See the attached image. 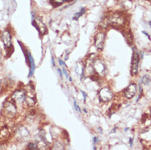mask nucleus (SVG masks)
Segmentation results:
<instances>
[{
    "mask_svg": "<svg viewBox=\"0 0 151 150\" xmlns=\"http://www.w3.org/2000/svg\"><path fill=\"white\" fill-rule=\"evenodd\" d=\"M104 40H105V35L103 32L98 33L95 37V45L99 50H102L104 48Z\"/></svg>",
    "mask_w": 151,
    "mask_h": 150,
    "instance_id": "obj_7",
    "label": "nucleus"
},
{
    "mask_svg": "<svg viewBox=\"0 0 151 150\" xmlns=\"http://www.w3.org/2000/svg\"><path fill=\"white\" fill-rule=\"evenodd\" d=\"M12 99L15 101L16 103L21 104L26 99V91L24 90H17L13 94H12Z\"/></svg>",
    "mask_w": 151,
    "mask_h": 150,
    "instance_id": "obj_8",
    "label": "nucleus"
},
{
    "mask_svg": "<svg viewBox=\"0 0 151 150\" xmlns=\"http://www.w3.org/2000/svg\"><path fill=\"white\" fill-rule=\"evenodd\" d=\"M74 106H75V108H76V111H78V112H81V109H80V108H79V107H78V105H77V103H76V101H74Z\"/></svg>",
    "mask_w": 151,
    "mask_h": 150,
    "instance_id": "obj_21",
    "label": "nucleus"
},
{
    "mask_svg": "<svg viewBox=\"0 0 151 150\" xmlns=\"http://www.w3.org/2000/svg\"><path fill=\"white\" fill-rule=\"evenodd\" d=\"M50 1L55 6H58V5H61L64 2V0H50Z\"/></svg>",
    "mask_w": 151,
    "mask_h": 150,
    "instance_id": "obj_18",
    "label": "nucleus"
},
{
    "mask_svg": "<svg viewBox=\"0 0 151 150\" xmlns=\"http://www.w3.org/2000/svg\"><path fill=\"white\" fill-rule=\"evenodd\" d=\"M64 1H70V0H64Z\"/></svg>",
    "mask_w": 151,
    "mask_h": 150,
    "instance_id": "obj_30",
    "label": "nucleus"
},
{
    "mask_svg": "<svg viewBox=\"0 0 151 150\" xmlns=\"http://www.w3.org/2000/svg\"><path fill=\"white\" fill-rule=\"evenodd\" d=\"M10 137V131L7 127H4L0 131V140L5 141L8 140Z\"/></svg>",
    "mask_w": 151,
    "mask_h": 150,
    "instance_id": "obj_14",
    "label": "nucleus"
},
{
    "mask_svg": "<svg viewBox=\"0 0 151 150\" xmlns=\"http://www.w3.org/2000/svg\"><path fill=\"white\" fill-rule=\"evenodd\" d=\"M85 12H86V8H81V11H80V12H78V13L75 14V16H74V17H73V20H77V19L79 18V17H81V16L82 15V14L84 13Z\"/></svg>",
    "mask_w": 151,
    "mask_h": 150,
    "instance_id": "obj_16",
    "label": "nucleus"
},
{
    "mask_svg": "<svg viewBox=\"0 0 151 150\" xmlns=\"http://www.w3.org/2000/svg\"><path fill=\"white\" fill-rule=\"evenodd\" d=\"M28 149H38V146L35 143H29L28 144Z\"/></svg>",
    "mask_w": 151,
    "mask_h": 150,
    "instance_id": "obj_19",
    "label": "nucleus"
},
{
    "mask_svg": "<svg viewBox=\"0 0 151 150\" xmlns=\"http://www.w3.org/2000/svg\"><path fill=\"white\" fill-rule=\"evenodd\" d=\"M63 72L64 73V75L66 76V77H67V78H69V76H68V74H67V71H66V70H65V68H63Z\"/></svg>",
    "mask_w": 151,
    "mask_h": 150,
    "instance_id": "obj_22",
    "label": "nucleus"
},
{
    "mask_svg": "<svg viewBox=\"0 0 151 150\" xmlns=\"http://www.w3.org/2000/svg\"><path fill=\"white\" fill-rule=\"evenodd\" d=\"M57 70H58V72L59 73V76H60V77H63V74H62V71H61V70H60L59 68H58V69H57Z\"/></svg>",
    "mask_w": 151,
    "mask_h": 150,
    "instance_id": "obj_25",
    "label": "nucleus"
},
{
    "mask_svg": "<svg viewBox=\"0 0 151 150\" xmlns=\"http://www.w3.org/2000/svg\"><path fill=\"white\" fill-rule=\"evenodd\" d=\"M150 78L148 76H144L143 77L141 78V82L144 84V85H148L150 82Z\"/></svg>",
    "mask_w": 151,
    "mask_h": 150,
    "instance_id": "obj_17",
    "label": "nucleus"
},
{
    "mask_svg": "<svg viewBox=\"0 0 151 150\" xmlns=\"http://www.w3.org/2000/svg\"><path fill=\"white\" fill-rule=\"evenodd\" d=\"M139 55L136 52V49H133V55H132V60H131V75L135 76L138 72V67H139Z\"/></svg>",
    "mask_w": 151,
    "mask_h": 150,
    "instance_id": "obj_5",
    "label": "nucleus"
},
{
    "mask_svg": "<svg viewBox=\"0 0 151 150\" xmlns=\"http://www.w3.org/2000/svg\"><path fill=\"white\" fill-rule=\"evenodd\" d=\"M93 67H94L95 73L98 74L99 76H104V74L106 73V67L105 65H104V63L101 60L97 59L94 61Z\"/></svg>",
    "mask_w": 151,
    "mask_h": 150,
    "instance_id": "obj_4",
    "label": "nucleus"
},
{
    "mask_svg": "<svg viewBox=\"0 0 151 150\" xmlns=\"http://www.w3.org/2000/svg\"><path fill=\"white\" fill-rule=\"evenodd\" d=\"M2 40H3V44L6 48H8L12 45V37L11 34L8 30H4L2 33Z\"/></svg>",
    "mask_w": 151,
    "mask_h": 150,
    "instance_id": "obj_10",
    "label": "nucleus"
},
{
    "mask_svg": "<svg viewBox=\"0 0 151 150\" xmlns=\"http://www.w3.org/2000/svg\"><path fill=\"white\" fill-rule=\"evenodd\" d=\"M99 99H100L101 102L107 103V102H109L110 100L113 99V92H112L109 88L105 87V88H103L99 90Z\"/></svg>",
    "mask_w": 151,
    "mask_h": 150,
    "instance_id": "obj_3",
    "label": "nucleus"
},
{
    "mask_svg": "<svg viewBox=\"0 0 151 150\" xmlns=\"http://www.w3.org/2000/svg\"><path fill=\"white\" fill-rule=\"evenodd\" d=\"M3 116L8 118H12L15 117L17 114V108L14 105V103H12V102H6L3 104Z\"/></svg>",
    "mask_w": 151,
    "mask_h": 150,
    "instance_id": "obj_2",
    "label": "nucleus"
},
{
    "mask_svg": "<svg viewBox=\"0 0 151 150\" xmlns=\"http://www.w3.org/2000/svg\"><path fill=\"white\" fill-rule=\"evenodd\" d=\"M54 149H63L64 148H63V146L61 144H60L59 142H56V144H55V148Z\"/></svg>",
    "mask_w": 151,
    "mask_h": 150,
    "instance_id": "obj_20",
    "label": "nucleus"
},
{
    "mask_svg": "<svg viewBox=\"0 0 151 150\" xmlns=\"http://www.w3.org/2000/svg\"><path fill=\"white\" fill-rule=\"evenodd\" d=\"M150 114H151V108H150Z\"/></svg>",
    "mask_w": 151,
    "mask_h": 150,
    "instance_id": "obj_31",
    "label": "nucleus"
},
{
    "mask_svg": "<svg viewBox=\"0 0 151 150\" xmlns=\"http://www.w3.org/2000/svg\"><path fill=\"white\" fill-rule=\"evenodd\" d=\"M94 140H95V141H94V143H95V144H96V143L98 142V138H97V137H95V138H94Z\"/></svg>",
    "mask_w": 151,
    "mask_h": 150,
    "instance_id": "obj_28",
    "label": "nucleus"
},
{
    "mask_svg": "<svg viewBox=\"0 0 151 150\" xmlns=\"http://www.w3.org/2000/svg\"><path fill=\"white\" fill-rule=\"evenodd\" d=\"M26 56L28 58V59H29V62H30V68H31V71H30L29 72V76H31L33 75L34 71H35V62H34V59L32 58V56H31V54L30 53H26Z\"/></svg>",
    "mask_w": 151,
    "mask_h": 150,
    "instance_id": "obj_15",
    "label": "nucleus"
},
{
    "mask_svg": "<svg viewBox=\"0 0 151 150\" xmlns=\"http://www.w3.org/2000/svg\"><path fill=\"white\" fill-rule=\"evenodd\" d=\"M108 25H111L113 27L119 28L125 24V17L120 13H113L110 17H107Z\"/></svg>",
    "mask_w": 151,
    "mask_h": 150,
    "instance_id": "obj_1",
    "label": "nucleus"
},
{
    "mask_svg": "<svg viewBox=\"0 0 151 150\" xmlns=\"http://www.w3.org/2000/svg\"><path fill=\"white\" fill-rule=\"evenodd\" d=\"M35 144H37L40 149H45L46 147H48V144L46 143L45 137H44V134H39L37 138H35Z\"/></svg>",
    "mask_w": 151,
    "mask_h": 150,
    "instance_id": "obj_12",
    "label": "nucleus"
},
{
    "mask_svg": "<svg viewBox=\"0 0 151 150\" xmlns=\"http://www.w3.org/2000/svg\"><path fill=\"white\" fill-rule=\"evenodd\" d=\"M81 93H82L83 97H84V101H86V94L84 92V91H82V90H81Z\"/></svg>",
    "mask_w": 151,
    "mask_h": 150,
    "instance_id": "obj_24",
    "label": "nucleus"
},
{
    "mask_svg": "<svg viewBox=\"0 0 151 150\" xmlns=\"http://www.w3.org/2000/svg\"><path fill=\"white\" fill-rule=\"evenodd\" d=\"M59 64H60V65H61V66H64V67H66L65 63H64V62H63V61H62L61 59H59Z\"/></svg>",
    "mask_w": 151,
    "mask_h": 150,
    "instance_id": "obj_26",
    "label": "nucleus"
},
{
    "mask_svg": "<svg viewBox=\"0 0 151 150\" xmlns=\"http://www.w3.org/2000/svg\"><path fill=\"white\" fill-rule=\"evenodd\" d=\"M132 144H133V139L131 138V139H130V145L132 146Z\"/></svg>",
    "mask_w": 151,
    "mask_h": 150,
    "instance_id": "obj_27",
    "label": "nucleus"
},
{
    "mask_svg": "<svg viewBox=\"0 0 151 150\" xmlns=\"http://www.w3.org/2000/svg\"><path fill=\"white\" fill-rule=\"evenodd\" d=\"M25 101L26 102L29 106H34L36 103V99H35V93L33 89L29 88V90L26 91V99Z\"/></svg>",
    "mask_w": 151,
    "mask_h": 150,
    "instance_id": "obj_6",
    "label": "nucleus"
},
{
    "mask_svg": "<svg viewBox=\"0 0 151 150\" xmlns=\"http://www.w3.org/2000/svg\"><path fill=\"white\" fill-rule=\"evenodd\" d=\"M142 33H143L144 34V35H146V36L147 37H148V38H149V40H151V38H150V35H149V34L148 33H146V32H145V31H142Z\"/></svg>",
    "mask_w": 151,
    "mask_h": 150,
    "instance_id": "obj_23",
    "label": "nucleus"
},
{
    "mask_svg": "<svg viewBox=\"0 0 151 150\" xmlns=\"http://www.w3.org/2000/svg\"><path fill=\"white\" fill-rule=\"evenodd\" d=\"M17 137L21 140H27L30 138V133L26 128L21 127L17 131Z\"/></svg>",
    "mask_w": 151,
    "mask_h": 150,
    "instance_id": "obj_11",
    "label": "nucleus"
},
{
    "mask_svg": "<svg viewBox=\"0 0 151 150\" xmlns=\"http://www.w3.org/2000/svg\"><path fill=\"white\" fill-rule=\"evenodd\" d=\"M136 90H137V89H136V84H134V83L131 84V85L124 90V96H125L127 99H132V98L135 96V94H136Z\"/></svg>",
    "mask_w": 151,
    "mask_h": 150,
    "instance_id": "obj_9",
    "label": "nucleus"
},
{
    "mask_svg": "<svg viewBox=\"0 0 151 150\" xmlns=\"http://www.w3.org/2000/svg\"><path fill=\"white\" fill-rule=\"evenodd\" d=\"M52 64H53V66H54V65H55V63H54V58H52Z\"/></svg>",
    "mask_w": 151,
    "mask_h": 150,
    "instance_id": "obj_29",
    "label": "nucleus"
},
{
    "mask_svg": "<svg viewBox=\"0 0 151 150\" xmlns=\"http://www.w3.org/2000/svg\"><path fill=\"white\" fill-rule=\"evenodd\" d=\"M34 25H35V27L38 29V30L40 31V35H44L46 33V26L44 25V23L40 20V18H36L35 21H33Z\"/></svg>",
    "mask_w": 151,
    "mask_h": 150,
    "instance_id": "obj_13",
    "label": "nucleus"
}]
</instances>
